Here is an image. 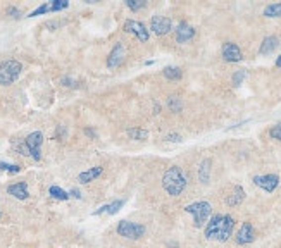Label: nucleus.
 <instances>
[{
    "label": "nucleus",
    "mask_w": 281,
    "mask_h": 248,
    "mask_svg": "<svg viewBox=\"0 0 281 248\" xmlns=\"http://www.w3.org/2000/svg\"><path fill=\"white\" fill-rule=\"evenodd\" d=\"M255 240V229L250 222H243V226L240 228V231L236 233V243L238 245H248Z\"/></svg>",
    "instance_id": "13"
},
{
    "label": "nucleus",
    "mask_w": 281,
    "mask_h": 248,
    "mask_svg": "<svg viewBox=\"0 0 281 248\" xmlns=\"http://www.w3.org/2000/svg\"><path fill=\"white\" fill-rule=\"evenodd\" d=\"M24 145H26L30 155L33 157L35 160L42 159V145H43V135L40 131H33L26 136L24 140Z\"/></svg>",
    "instance_id": "6"
},
{
    "label": "nucleus",
    "mask_w": 281,
    "mask_h": 248,
    "mask_svg": "<svg viewBox=\"0 0 281 248\" xmlns=\"http://www.w3.org/2000/svg\"><path fill=\"white\" fill-rule=\"evenodd\" d=\"M195 37V30L193 26H190L188 23H179L174 30V38L178 43H188L192 38Z\"/></svg>",
    "instance_id": "12"
},
{
    "label": "nucleus",
    "mask_w": 281,
    "mask_h": 248,
    "mask_svg": "<svg viewBox=\"0 0 281 248\" xmlns=\"http://www.w3.org/2000/svg\"><path fill=\"white\" fill-rule=\"evenodd\" d=\"M47 12H50V2L49 3H42L38 9L31 10L30 16H28V17H35V16H40V14H47Z\"/></svg>",
    "instance_id": "26"
},
{
    "label": "nucleus",
    "mask_w": 281,
    "mask_h": 248,
    "mask_svg": "<svg viewBox=\"0 0 281 248\" xmlns=\"http://www.w3.org/2000/svg\"><path fill=\"white\" fill-rule=\"evenodd\" d=\"M209 178H211V160L205 159L202 160L200 167H199V181L200 183H209Z\"/></svg>",
    "instance_id": "19"
},
{
    "label": "nucleus",
    "mask_w": 281,
    "mask_h": 248,
    "mask_svg": "<svg viewBox=\"0 0 281 248\" xmlns=\"http://www.w3.org/2000/svg\"><path fill=\"white\" fill-rule=\"evenodd\" d=\"M162 74H164L168 80H171V81H178V80H181V76H183V73H181V69L179 67H172V66H168V67H164V71H162Z\"/></svg>",
    "instance_id": "20"
},
{
    "label": "nucleus",
    "mask_w": 281,
    "mask_h": 248,
    "mask_svg": "<svg viewBox=\"0 0 281 248\" xmlns=\"http://www.w3.org/2000/svg\"><path fill=\"white\" fill-rule=\"evenodd\" d=\"M166 140H168V142H176V143H179V142H181V136H179L178 133H171V135L166 136Z\"/></svg>",
    "instance_id": "31"
},
{
    "label": "nucleus",
    "mask_w": 281,
    "mask_h": 248,
    "mask_svg": "<svg viewBox=\"0 0 281 248\" xmlns=\"http://www.w3.org/2000/svg\"><path fill=\"white\" fill-rule=\"evenodd\" d=\"M278 45H280V40L276 37H266L261 43L259 53H261V55H269V53H273L278 49Z\"/></svg>",
    "instance_id": "15"
},
{
    "label": "nucleus",
    "mask_w": 281,
    "mask_h": 248,
    "mask_svg": "<svg viewBox=\"0 0 281 248\" xmlns=\"http://www.w3.org/2000/svg\"><path fill=\"white\" fill-rule=\"evenodd\" d=\"M7 192H9V195H12L14 198H17V200H26L28 197H30V193H28V185L23 181L10 185L9 188H7Z\"/></svg>",
    "instance_id": "14"
},
{
    "label": "nucleus",
    "mask_w": 281,
    "mask_h": 248,
    "mask_svg": "<svg viewBox=\"0 0 281 248\" xmlns=\"http://www.w3.org/2000/svg\"><path fill=\"white\" fill-rule=\"evenodd\" d=\"M221 52H223V59H225L226 62H240V60L243 59V53H241L240 47L233 42H226L225 45H223Z\"/></svg>",
    "instance_id": "10"
},
{
    "label": "nucleus",
    "mask_w": 281,
    "mask_h": 248,
    "mask_svg": "<svg viewBox=\"0 0 281 248\" xmlns=\"http://www.w3.org/2000/svg\"><path fill=\"white\" fill-rule=\"evenodd\" d=\"M171 26H172L171 19L166 16H154L152 19H150V30L156 35H159V37L168 35L169 31H171Z\"/></svg>",
    "instance_id": "9"
},
{
    "label": "nucleus",
    "mask_w": 281,
    "mask_h": 248,
    "mask_svg": "<svg viewBox=\"0 0 281 248\" xmlns=\"http://www.w3.org/2000/svg\"><path fill=\"white\" fill-rule=\"evenodd\" d=\"M235 228V219L231 215H212L211 221L205 226V238L218 240V242H228Z\"/></svg>",
    "instance_id": "1"
},
{
    "label": "nucleus",
    "mask_w": 281,
    "mask_h": 248,
    "mask_svg": "<svg viewBox=\"0 0 281 248\" xmlns=\"http://www.w3.org/2000/svg\"><path fill=\"white\" fill-rule=\"evenodd\" d=\"M67 5H69L67 0H52L50 2V12H59V10L66 9Z\"/></svg>",
    "instance_id": "24"
},
{
    "label": "nucleus",
    "mask_w": 281,
    "mask_h": 248,
    "mask_svg": "<svg viewBox=\"0 0 281 248\" xmlns=\"http://www.w3.org/2000/svg\"><path fill=\"white\" fill-rule=\"evenodd\" d=\"M102 172H104V169L100 167V165H95V167H92V169H88V171L81 172V174L78 176V181L83 183V185H86V183H90V181H93V179L99 178Z\"/></svg>",
    "instance_id": "16"
},
{
    "label": "nucleus",
    "mask_w": 281,
    "mask_h": 248,
    "mask_svg": "<svg viewBox=\"0 0 281 248\" xmlns=\"http://www.w3.org/2000/svg\"><path fill=\"white\" fill-rule=\"evenodd\" d=\"M124 45L122 43H116L114 45V49L111 50L109 57H107V67L109 69H116V67H119L122 64V60H124Z\"/></svg>",
    "instance_id": "11"
},
{
    "label": "nucleus",
    "mask_w": 281,
    "mask_h": 248,
    "mask_svg": "<svg viewBox=\"0 0 281 248\" xmlns=\"http://www.w3.org/2000/svg\"><path fill=\"white\" fill-rule=\"evenodd\" d=\"M245 76H247V73H245L243 69L236 71V73L233 74V85H235V86H240V85H241V81L245 80Z\"/></svg>",
    "instance_id": "29"
},
{
    "label": "nucleus",
    "mask_w": 281,
    "mask_h": 248,
    "mask_svg": "<svg viewBox=\"0 0 281 248\" xmlns=\"http://www.w3.org/2000/svg\"><path fill=\"white\" fill-rule=\"evenodd\" d=\"M185 210L188 214L193 215V222H195V228H202V226L207 222L209 215L212 212V207L209 202H195V203H190V205L185 207Z\"/></svg>",
    "instance_id": "4"
},
{
    "label": "nucleus",
    "mask_w": 281,
    "mask_h": 248,
    "mask_svg": "<svg viewBox=\"0 0 281 248\" xmlns=\"http://www.w3.org/2000/svg\"><path fill=\"white\" fill-rule=\"evenodd\" d=\"M145 0H126V5L129 7L131 10H140L145 7Z\"/></svg>",
    "instance_id": "25"
},
{
    "label": "nucleus",
    "mask_w": 281,
    "mask_h": 248,
    "mask_svg": "<svg viewBox=\"0 0 281 248\" xmlns=\"http://www.w3.org/2000/svg\"><path fill=\"white\" fill-rule=\"evenodd\" d=\"M276 66H278L280 69H281V55L278 57V59H276Z\"/></svg>",
    "instance_id": "36"
},
{
    "label": "nucleus",
    "mask_w": 281,
    "mask_h": 248,
    "mask_svg": "<svg viewBox=\"0 0 281 248\" xmlns=\"http://www.w3.org/2000/svg\"><path fill=\"white\" fill-rule=\"evenodd\" d=\"M254 185L262 188L264 192L273 193L280 185V176L276 174H264V176H255L254 178Z\"/></svg>",
    "instance_id": "8"
},
{
    "label": "nucleus",
    "mask_w": 281,
    "mask_h": 248,
    "mask_svg": "<svg viewBox=\"0 0 281 248\" xmlns=\"http://www.w3.org/2000/svg\"><path fill=\"white\" fill-rule=\"evenodd\" d=\"M69 195H71V197H74V198H78V200L81 198V192H80V190H76V188H73V190H71V192H69Z\"/></svg>",
    "instance_id": "33"
},
{
    "label": "nucleus",
    "mask_w": 281,
    "mask_h": 248,
    "mask_svg": "<svg viewBox=\"0 0 281 248\" xmlns=\"http://www.w3.org/2000/svg\"><path fill=\"white\" fill-rule=\"evenodd\" d=\"M49 193H50V197H54L56 200H67V198L71 197L69 193L64 192V190L59 188V186H50Z\"/></svg>",
    "instance_id": "23"
},
{
    "label": "nucleus",
    "mask_w": 281,
    "mask_h": 248,
    "mask_svg": "<svg viewBox=\"0 0 281 248\" xmlns=\"http://www.w3.org/2000/svg\"><path fill=\"white\" fill-rule=\"evenodd\" d=\"M62 83H66V86H76V83L71 81L69 78H62Z\"/></svg>",
    "instance_id": "34"
},
{
    "label": "nucleus",
    "mask_w": 281,
    "mask_h": 248,
    "mask_svg": "<svg viewBox=\"0 0 281 248\" xmlns=\"http://www.w3.org/2000/svg\"><path fill=\"white\" fill-rule=\"evenodd\" d=\"M85 133H86L88 136H93V138H95V133H93L92 129H85Z\"/></svg>",
    "instance_id": "35"
},
{
    "label": "nucleus",
    "mask_w": 281,
    "mask_h": 248,
    "mask_svg": "<svg viewBox=\"0 0 281 248\" xmlns=\"http://www.w3.org/2000/svg\"><path fill=\"white\" fill-rule=\"evenodd\" d=\"M7 12H9L12 17H19L21 16V10H17L16 7H9V10H7Z\"/></svg>",
    "instance_id": "32"
},
{
    "label": "nucleus",
    "mask_w": 281,
    "mask_h": 248,
    "mask_svg": "<svg viewBox=\"0 0 281 248\" xmlns=\"http://www.w3.org/2000/svg\"><path fill=\"white\" fill-rule=\"evenodd\" d=\"M245 198V192L241 186H235V190H233V193L228 197V200H226V203H228L229 207H236L240 205L241 202H243Z\"/></svg>",
    "instance_id": "18"
},
{
    "label": "nucleus",
    "mask_w": 281,
    "mask_h": 248,
    "mask_svg": "<svg viewBox=\"0 0 281 248\" xmlns=\"http://www.w3.org/2000/svg\"><path fill=\"white\" fill-rule=\"evenodd\" d=\"M169 109H171L172 112H179V110H181V102H179L178 97H171V99H169Z\"/></svg>",
    "instance_id": "27"
},
{
    "label": "nucleus",
    "mask_w": 281,
    "mask_h": 248,
    "mask_svg": "<svg viewBox=\"0 0 281 248\" xmlns=\"http://www.w3.org/2000/svg\"><path fill=\"white\" fill-rule=\"evenodd\" d=\"M186 176L183 174V171L178 165H172L162 176V188L168 192V195L171 197H178L185 192L186 188Z\"/></svg>",
    "instance_id": "2"
},
{
    "label": "nucleus",
    "mask_w": 281,
    "mask_h": 248,
    "mask_svg": "<svg viewBox=\"0 0 281 248\" xmlns=\"http://www.w3.org/2000/svg\"><path fill=\"white\" fill-rule=\"evenodd\" d=\"M122 30L126 31V33H131L135 35L136 38H138L140 42H149V30H147V26L143 23H140V21H135V19H128L124 21V26H122Z\"/></svg>",
    "instance_id": "7"
},
{
    "label": "nucleus",
    "mask_w": 281,
    "mask_h": 248,
    "mask_svg": "<svg viewBox=\"0 0 281 248\" xmlns=\"http://www.w3.org/2000/svg\"><path fill=\"white\" fill-rule=\"evenodd\" d=\"M264 16L266 17H281V2L278 3H271L264 9Z\"/></svg>",
    "instance_id": "22"
},
{
    "label": "nucleus",
    "mask_w": 281,
    "mask_h": 248,
    "mask_svg": "<svg viewBox=\"0 0 281 248\" xmlns=\"http://www.w3.org/2000/svg\"><path fill=\"white\" fill-rule=\"evenodd\" d=\"M0 171H7V172H19L21 167L16 164H7V162H0Z\"/></svg>",
    "instance_id": "28"
},
{
    "label": "nucleus",
    "mask_w": 281,
    "mask_h": 248,
    "mask_svg": "<svg viewBox=\"0 0 281 248\" xmlns=\"http://www.w3.org/2000/svg\"><path fill=\"white\" fill-rule=\"evenodd\" d=\"M23 71V64L17 60H3L0 62V85H12L19 78Z\"/></svg>",
    "instance_id": "3"
},
{
    "label": "nucleus",
    "mask_w": 281,
    "mask_h": 248,
    "mask_svg": "<svg viewBox=\"0 0 281 248\" xmlns=\"http://www.w3.org/2000/svg\"><path fill=\"white\" fill-rule=\"evenodd\" d=\"M128 136L133 140H138V142H145V140L149 138V131H145V129L142 128H129Z\"/></svg>",
    "instance_id": "21"
},
{
    "label": "nucleus",
    "mask_w": 281,
    "mask_h": 248,
    "mask_svg": "<svg viewBox=\"0 0 281 248\" xmlns=\"http://www.w3.org/2000/svg\"><path fill=\"white\" fill-rule=\"evenodd\" d=\"M124 205V200H114L112 203H106V205H102L100 208H97L95 212H93V215H100V214H116V212H119V208Z\"/></svg>",
    "instance_id": "17"
},
{
    "label": "nucleus",
    "mask_w": 281,
    "mask_h": 248,
    "mask_svg": "<svg viewBox=\"0 0 281 248\" xmlns=\"http://www.w3.org/2000/svg\"><path fill=\"white\" fill-rule=\"evenodd\" d=\"M117 235L128 240H140L145 235V226L131 221H119V224H117Z\"/></svg>",
    "instance_id": "5"
},
{
    "label": "nucleus",
    "mask_w": 281,
    "mask_h": 248,
    "mask_svg": "<svg viewBox=\"0 0 281 248\" xmlns=\"http://www.w3.org/2000/svg\"><path fill=\"white\" fill-rule=\"evenodd\" d=\"M269 136L275 140H280L281 142V123H278L276 126H273L271 129H269Z\"/></svg>",
    "instance_id": "30"
}]
</instances>
